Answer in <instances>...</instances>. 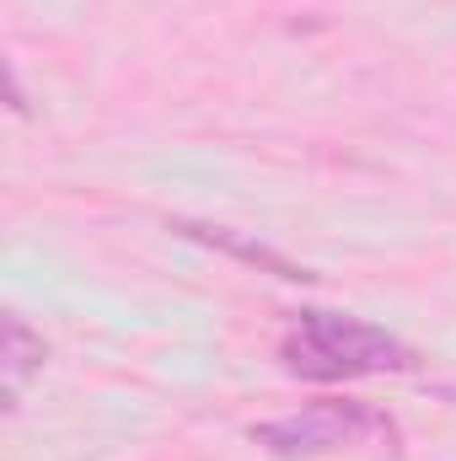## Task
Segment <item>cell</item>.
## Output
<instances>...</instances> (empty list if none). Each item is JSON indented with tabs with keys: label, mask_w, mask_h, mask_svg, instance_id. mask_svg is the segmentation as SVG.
Returning a JSON list of instances; mask_svg holds the SVG:
<instances>
[{
	"label": "cell",
	"mask_w": 456,
	"mask_h": 461,
	"mask_svg": "<svg viewBox=\"0 0 456 461\" xmlns=\"http://www.w3.org/2000/svg\"><path fill=\"white\" fill-rule=\"evenodd\" d=\"M178 230H188V236H199V241H210V247H226V252H236L242 263H258V268H269V274H279V279H290V285H312V279H317L312 268H301V263L279 258L274 247L247 241V236H236V230H221V226H178Z\"/></svg>",
	"instance_id": "3"
},
{
	"label": "cell",
	"mask_w": 456,
	"mask_h": 461,
	"mask_svg": "<svg viewBox=\"0 0 456 461\" xmlns=\"http://www.w3.org/2000/svg\"><path fill=\"white\" fill-rule=\"evenodd\" d=\"M376 429H387V419L365 402H312L306 413L252 424V440L274 456H323V451H339V446L376 435Z\"/></svg>",
	"instance_id": "2"
},
{
	"label": "cell",
	"mask_w": 456,
	"mask_h": 461,
	"mask_svg": "<svg viewBox=\"0 0 456 461\" xmlns=\"http://www.w3.org/2000/svg\"><path fill=\"white\" fill-rule=\"evenodd\" d=\"M279 354H285V370H296L306 381H354V375H381V370L414 365V354L387 328H370V322L339 317V312H301V322L290 328Z\"/></svg>",
	"instance_id": "1"
},
{
	"label": "cell",
	"mask_w": 456,
	"mask_h": 461,
	"mask_svg": "<svg viewBox=\"0 0 456 461\" xmlns=\"http://www.w3.org/2000/svg\"><path fill=\"white\" fill-rule=\"evenodd\" d=\"M43 354H49V344H43V339L16 317V312H11V317H5V386H11V397H16V392H22V381L43 365Z\"/></svg>",
	"instance_id": "4"
},
{
	"label": "cell",
	"mask_w": 456,
	"mask_h": 461,
	"mask_svg": "<svg viewBox=\"0 0 456 461\" xmlns=\"http://www.w3.org/2000/svg\"><path fill=\"white\" fill-rule=\"evenodd\" d=\"M435 397H446V402H456V381H441V386H435Z\"/></svg>",
	"instance_id": "5"
}]
</instances>
